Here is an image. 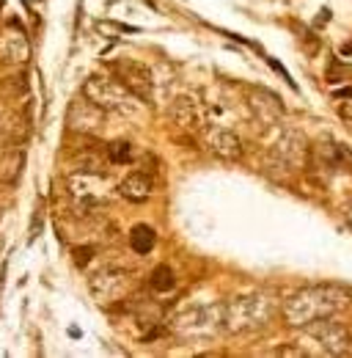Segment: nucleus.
<instances>
[{
  "label": "nucleus",
  "instance_id": "1",
  "mask_svg": "<svg viewBox=\"0 0 352 358\" xmlns=\"http://www.w3.org/2000/svg\"><path fill=\"white\" fill-rule=\"evenodd\" d=\"M352 306V295L342 287H330V284H319V287H306L300 292H295L286 303H284V322L289 328H303L308 322L325 320V317H336L344 309Z\"/></svg>",
  "mask_w": 352,
  "mask_h": 358
},
{
  "label": "nucleus",
  "instance_id": "2",
  "mask_svg": "<svg viewBox=\"0 0 352 358\" xmlns=\"http://www.w3.org/2000/svg\"><path fill=\"white\" fill-rule=\"evenodd\" d=\"M220 331H226V303H201L187 306L174 314L171 334L187 345L212 342Z\"/></svg>",
  "mask_w": 352,
  "mask_h": 358
},
{
  "label": "nucleus",
  "instance_id": "3",
  "mask_svg": "<svg viewBox=\"0 0 352 358\" xmlns=\"http://www.w3.org/2000/svg\"><path fill=\"white\" fill-rule=\"evenodd\" d=\"M275 317V301L264 292L237 295L226 303V331L228 334H254L262 331Z\"/></svg>",
  "mask_w": 352,
  "mask_h": 358
},
{
  "label": "nucleus",
  "instance_id": "4",
  "mask_svg": "<svg viewBox=\"0 0 352 358\" xmlns=\"http://www.w3.org/2000/svg\"><path fill=\"white\" fill-rule=\"evenodd\" d=\"M83 96H88L91 102H96L102 110L108 113H119V116H140L143 113V99L135 96L122 80L116 78H105V75H91L83 83Z\"/></svg>",
  "mask_w": 352,
  "mask_h": 358
},
{
  "label": "nucleus",
  "instance_id": "5",
  "mask_svg": "<svg viewBox=\"0 0 352 358\" xmlns=\"http://www.w3.org/2000/svg\"><path fill=\"white\" fill-rule=\"evenodd\" d=\"M66 187H69V196L75 199V204L88 213L113 196V182L102 171H72L66 179Z\"/></svg>",
  "mask_w": 352,
  "mask_h": 358
},
{
  "label": "nucleus",
  "instance_id": "6",
  "mask_svg": "<svg viewBox=\"0 0 352 358\" xmlns=\"http://www.w3.org/2000/svg\"><path fill=\"white\" fill-rule=\"evenodd\" d=\"M267 130H270V138H267V143H270V157L278 160L284 169H303L306 155H308L306 138L298 133V130L286 127L284 122H281V124H272V127H267Z\"/></svg>",
  "mask_w": 352,
  "mask_h": 358
},
{
  "label": "nucleus",
  "instance_id": "7",
  "mask_svg": "<svg viewBox=\"0 0 352 358\" xmlns=\"http://www.w3.org/2000/svg\"><path fill=\"white\" fill-rule=\"evenodd\" d=\"M303 331H306V339L316 342L314 353H319V356H347L352 350L350 331L342 322H336L333 317L308 322V325H303Z\"/></svg>",
  "mask_w": 352,
  "mask_h": 358
},
{
  "label": "nucleus",
  "instance_id": "8",
  "mask_svg": "<svg viewBox=\"0 0 352 358\" xmlns=\"http://www.w3.org/2000/svg\"><path fill=\"white\" fill-rule=\"evenodd\" d=\"M110 72H113V78L122 80L135 96H140L146 105H152V99H154V75H152V69H149L146 64L132 61V58H122V61H113V64H110Z\"/></svg>",
  "mask_w": 352,
  "mask_h": 358
},
{
  "label": "nucleus",
  "instance_id": "9",
  "mask_svg": "<svg viewBox=\"0 0 352 358\" xmlns=\"http://www.w3.org/2000/svg\"><path fill=\"white\" fill-rule=\"evenodd\" d=\"M88 287L99 303H119V301L130 298L132 275L122 268H105L88 281Z\"/></svg>",
  "mask_w": 352,
  "mask_h": 358
},
{
  "label": "nucleus",
  "instance_id": "10",
  "mask_svg": "<svg viewBox=\"0 0 352 358\" xmlns=\"http://www.w3.org/2000/svg\"><path fill=\"white\" fill-rule=\"evenodd\" d=\"M105 116L108 110H102L96 102H91L88 96H80L69 105L66 110V124L69 130L78 135H96L105 127Z\"/></svg>",
  "mask_w": 352,
  "mask_h": 358
},
{
  "label": "nucleus",
  "instance_id": "11",
  "mask_svg": "<svg viewBox=\"0 0 352 358\" xmlns=\"http://www.w3.org/2000/svg\"><path fill=\"white\" fill-rule=\"evenodd\" d=\"M201 138H204V146L210 155H215L218 160H240L242 157V141L240 135L228 127H220V124H212L207 122V127L201 130Z\"/></svg>",
  "mask_w": 352,
  "mask_h": 358
},
{
  "label": "nucleus",
  "instance_id": "12",
  "mask_svg": "<svg viewBox=\"0 0 352 358\" xmlns=\"http://www.w3.org/2000/svg\"><path fill=\"white\" fill-rule=\"evenodd\" d=\"M31 58V42L17 22H8L0 31V64L3 66H25Z\"/></svg>",
  "mask_w": 352,
  "mask_h": 358
},
{
  "label": "nucleus",
  "instance_id": "13",
  "mask_svg": "<svg viewBox=\"0 0 352 358\" xmlns=\"http://www.w3.org/2000/svg\"><path fill=\"white\" fill-rule=\"evenodd\" d=\"M248 108H251V113L256 116V122H262L264 127L281 124V122H284V116H286L284 102H281L272 91L259 89V86L248 89Z\"/></svg>",
  "mask_w": 352,
  "mask_h": 358
},
{
  "label": "nucleus",
  "instance_id": "14",
  "mask_svg": "<svg viewBox=\"0 0 352 358\" xmlns=\"http://www.w3.org/2000/svg\"><path fill=\"white\" fill-rule=\"evenodd\" d=\"M171 122L179 124L182 130H196V133H201L204 127H207V113H204V108L198 105V102H193L190 96H179L174 99V105H171Z\"/></svg>",
  "mask_w": 352,
  "mask_h": 358
},
{
  "label": "nucleus",
  "instance_id": "15",
  "mask_svg": "<svg viewBox=\"0 0 352 358\" xmlns=\"http://www.w3.org/2000/svg\"><path fill=\"white\" fill-rule=\"evenodd\" d=\"M25 169V146L22 143H6L0 149V185L14 187Z\"/></svg>",
  "mask_w": 352,
  "mask_h": 358
},
{
  "label": "nucleus",
  "instance_id": "16",
  "mask_svg": "<svg viewBox=\"0 0 352 358\" xmlns=\"http://www.w3.org/2000/svg\"><path fill=\"white\" fill-rule=\"evenodd\" d=\"M152 190H154V179L149 177V174H143V171H132L130 177H124L119 182V187H116V193L122 199L132 201V204L146 201L152 196Z\"/></svg>",
  "mask_w": 352,
  "mask_h": 358
},
{
  "label": "nucleus",
  "instance_id": "17",
  "mask_svg": "<svg viewBox=\"0 0 352 358\" xmlns=\"http://www.w3.org/2000/svg\"><path fill=\"white\" fill-rule=\"evenodd\" d=\"M154 243H157V231H154L152 226H146V224L132 226L130 245H132V251H135L138 257H146V254L154 248Z\"/></svg>",
  "mask_w": 352,
  "mask_h": 358
},
{
  "label": "nucleus",
  "instance_id": "18",
  "mask_svg": "<svg viewBox=\"0 0 352 358\" xmlns=\"http://www.w3.org/2000/svg\"><path fill=\"white\" fill-rule=\"evenodd\" d=\"M149 287L154 289V292H171L176 287V273L168 265H160V268L152 270V275H149Z\"/></svg>",
  "mask_w": 352,
  "mask_h": 358
},
{
  "label": "nucleus",
  "instance_id": "19",
  "mask_svg": "<svg viewBox=\"0 0 352 358\" xmlns=\"http://www.w3.org/2000/svg\"><path fill=\"white\" fill-rule=\"evenodd\" d=\"M132 155H135V149H132V143H127V141H116V143L108 146V160L113 166H127V163H132Z\"/></svg>",
  "mask_w": 352,
  "mask_h": 358
},
{
  "label": "nucleus",
  "instance_id": "20",
  "mask_svg": "<svg viewBox=\"0 0 352 358\" xmlns=\"http://www.w3.org/2000/svg\"><path fill=\"white\" fill-rule=\"evenodd\" d=\"M91 254H94V248H75V262L83 268L88 259H91Z\"/></svg>",
  "mask_w": 352,
  "mask_h": 358
},
{
  "label": "nucleus",
  "instance_id": "21",
  "mask_svg": "<svg viewBox=\"0 0 352 358\" xmlns=\"http://www.w3.org/2000/svg\"><path fill=\"white\" fill-rule=\"evenodd\" d=\"M6 185H0V218H3V210H6Z\"/></svg>",
  "mask_w": 352,
  "mask_h": 358
},
{
  "label": "nucleus",
  "instance_id": "22",
  "mask_svg": "<svg viewBox=\"0 0 352 358\" xmlns=\"http://www.w3.org/2000/svg\"><path fill=\"white\" fill-rule=\"evenodd\" d=\"M347 221H350V226H352V201L347 204Z\"/></svg>",
  "mask_w": 352,
  "mask_h": 358
}]
</instances>
